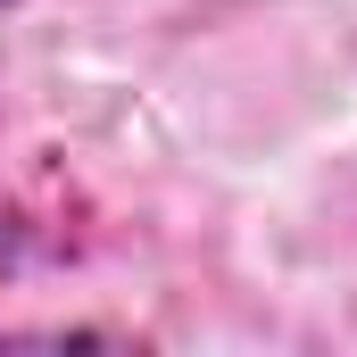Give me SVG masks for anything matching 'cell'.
Returning <instances> with one entry per match:
<instances>
[{
	"mask_svg": "<svg viewBox=\"0 0 357 357\" xmlns=\"http://www.w3.org/2000/svg\"><path fill=\"white\" fill-rule=\"evenodd\" d=\"M8 8H25V0H0V17H8Z\"/></svg>",
	"mask_w": 357,
	"mask_h": 357,
	"instance_id": "obj_3",
	"label": "cell"
},
{
	"mask_svg": "<svg viewBox=\"0 0 357 357\" xmlns=\"http://www.w3.org/2000/svg\"><path fill=\"white\" fill-rule=\"evenodd\" d=\"M0 341H50V349H67V341H108V349H133L142 333H133V324H17V333H0Z\"/></svg>",
	"mask_w": 357,
	"mask_h": 357,
	"instance_id": "obj_2",
	"label": "cell"
},
{
	"mask_svg": "<svg viewBox=\"0 0 357 357\" xmlns=\"http://www.w3.org/2000/svg\"><path fill=\"white\" fill-rule=\"evenodd\" d=\"M108 241L91 183L59 150H25L0 133V291L33 274H67Z\"/></svg>",
	"mask_w": 357,
	"mask_h": 357,
	"instance_id": "obj_1",
	"label": "cell"
}]
</instances>
